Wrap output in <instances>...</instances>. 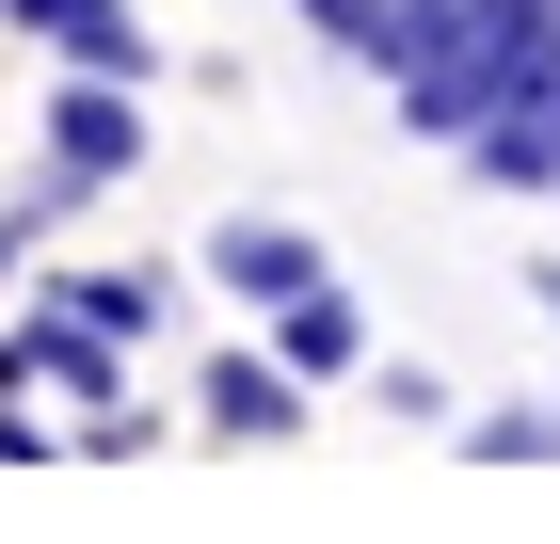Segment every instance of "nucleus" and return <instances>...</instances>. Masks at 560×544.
<instances>
[{"instance_id":"nucleus-1","label":"nucleus","mask_w":560,"mask_h":544,"mask_svg":"<svg viewBox=\"0 0 560 544\" xmlns=\"http://www.w3.org/2000/svg\"><path fill=\"white\" fill-rule=\"evenodd\" d=\"M33 144H48V176H65V193H129L144 176V81H96V65H65V96H48L33 113Z\"/></svg>"},{"instance_id":"nucleus-2","label":"nucleus","mask_w":560,"mask_h":544,"mask_svg":"<svg viewBox=\"0 0 560 544\" xmlns=\"http://www.w3.org/2000/svg\"><path fill=\"white\" fill-rule=\"evenodd\" d=\"M192 401H209V449H289V432L320 417V384H304L289 352H272V336L209 352V384H192Z\"/></svg>"},{"instance_id":"nucleus-3","label":"nucleus","mask_w":560,"mask_h":544,"mask_svg":"<svg viewBox=\"0 0 560 544\" xmlns=\"http://www.w3.org/2000/svg\"><path fill=\"white\" fill-rule=\"evenodd\" d=\"M192 273H209L224 304H257V321H272V304H289V289H320L337 256H320V224H289V209H224Z\"/></svg>"},{"instance_id":"nucleus-4","label":"nucleus","mask_w":560,"mask_h":544,"mask_svg":"<svg viewBox=\"0 0 560 544\" xmlns=\"http://www.w3.org/2000/svg\"><path fill=\"white\" fill-rule=\"evenodd\" d=\"M0 33H33L48 65H96V81H161V33L129 0H0Z\"/></svg>"},{"instance_id":"nucleus-5","label":"nucleus","mask_w":560,"mask_h":544,"mask_svg":"<svg viewBox=\"0 0 560 544\" xmlns=\"http://www.w3.org/2000/svg\"><path fill=\"white\" fill-rule=\"evenodd\" d=\"M257 336H272V352H289L304 384H369V304H352L337 273H320V289H289V304H272Z\"/></svg>"},{"instance_id":"nucleus-6","label":"nucleus","mask_w":560,"mask_h":544,"mask_svg":"<svg viewBox=\"0 0 560 544\" xmlns=\"http://www.w3.org/2000/svg\"><path fill=\"white\" fill-rule=\"evenodd\" d=\"M48 304H81L96 336H129V352H144V336L176 321V273H144V256H81V273H48Z\"/></svg>"},{"instance_id":"nucleus-7","label":"nucleus","mask_w":560,"mask_h":544,"mask_svg":"<svg viewBox=\"0 0 560 544\" xmlns=\"http://www.w3.org/2000/svg\"><path fill=\"white\" fill-rule=\"evenodd\" d=\"M320 48H352V65H385V33H400V0H289Z\"/></svg>"},{"instance_id":"nucleus-8","label":"nucleus","mask_w":560,"mask_h":544,"mask_svg":"<svg viewBox=\"0 0 560 544\" xmlns=\"http://www.w3.org/2000/svg\"><path fill=\"white\" fill-rule=\"evenodd\" d=\"M369 401H385V417H417V432H432V417H448V384H432V369H417V352H369Z\"/></svg>"},{"instance_id":"nucleus-9","label":"nucleus","mask_w":560,"mask_h":544,"mask_svg":"<svg viewBox=\"0 0 560 544\" xmlns=\"http://www.w3.org/2000/svg\"><path fill=\"white\" fill-rule=\"evenodd\" d=\"M545 321H560V256H545Z\"/></svg>"}]
</instances>
